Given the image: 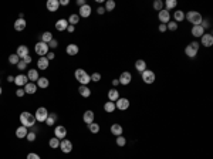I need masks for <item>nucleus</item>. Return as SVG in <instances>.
Here are the masks:
<instances>
[{"label": "nucleus", "mask_w": 213, "mask_h": 159, "mask_svg": "<svg viewBox=\"0 0 213 159\" xmlns=\"http://www.w3.org/2000/svg\"><path fill=\"white\" fill-rule=\"evenodd\" d=\"M46 7H47L48 12L54 13V12H57V10L60 9V2L58 0H48V2L46 3Z\"/></svg>", "instance_id": "2eb2a0df"}, {"label": "nucleus", "mask_w": 213, "mask_h": 159, "mask_svg": "<svg viewBox=\"0 0 213 159\" xmlns=\"http://www.w3.org/2000/svg\"><path fill=\"white\" fill-rule=\"evenodd\" d=\"M67 22H68V24H71V26H75V24H78V23H80V16H78V14H75V13H74V14H71L70 17H68V20H67Z\"/></svg>", "instance_id": "4c0bfd02"}, {"label": "nucleus", "mask_w": 213, "mask_h": 159, "mask_svg": "<svg viewBox=\"0 0 213 159\" xmlns=\"http://www.w3.org/2000/svg\"><path fill=\"white\" fill-rule=\"evenodd\" d=\"M16 54L19 55L20 60H22V58H24L26 55H28V47L24 46V44L19 46V47H17V50H16Z\"/></svg>", "instance_id": "6ab92c4d"}, {"label": "nucleus", "mask_w": 213, "mask_h": 159, "mask_svg": "<svg viewBox=\"0 0 213 159\" xmlns=\"http://www.w3.org/2000/svg\"><path fill=\"white\" fill-rule=\"evenodd\" d=\"M129 105H131V102H129V100L128 98H118L117 101H115V107H117V110H119V111H125V110H128L129 108Z\"/></svg>", "instance_id": "6e6552de"}, {"label": "nucleus", "mask_w": 213, "mask_h": 159, "mask_svg": "<svg viewBox=\"0 0 213 159\" xmlns=\"http://www.w3.org/2000/svg\"><path fill=\"white\" fill-rule=\"evenodd\" d=\"M19 61H20V58H19V55L16 54V53H14V54H10L9 55V63L12 65H17V63H19Z\"/></svg>", "instance_id": "a19ab883"}, {"label": "nucleus", "mask_w": 213, "mask_h": 159, "mask_svg": "<svg viewBox=\"0 0 213 159\" xmlns=\"http://www.w3.org/2000/svg\"><path fill=\"white\" fill-rule=\"evenodd\" d=\"M27 68V64H26L23 60H20L19 63H17V70H26Z\"/></svg>", "instance_id": "8fccbe9b"}, {"label": "nucleus", "mask_w": 213, "mask_h": 159, "mask_svg": "<svg viewBox=\"0 0 213 159\" xmlns=\"http://www.w3.org/2000/svg\"><path fill=\"white\" fill-rule=\"evenodd\" d=\"M119 98V91H118L117 88H112V90H109L108 91V101H111V102H115Z\"/></svg>", "instance_id": "c85d7f7f"}, {"label": "nucleus", "mask_w": 213, "mask_h": 159, "mask_svg": "<svg viewBox=\"0 0 213 159\" xmlns=\"http://www.w3.org/2000/svg\"><path fill=\"white\" fill-rule=\"evenodd\" d=\"M109 131H111V134L114 135V136H119V135H122L124 128L119 125V124H112L111 128H109Z\"/></svg>", "instance_id": "4be33fe9"}, {"label": "nucleus", "mask_w": 213, "mask_h": 159, "mask_svg": "<svg viewBox=\"0 0 213 159\" xmlns=\"http://www.w3.org/2000/svg\"><path fill=\"white\" fill-rule=\"evenodd\" d=\"M94 112L91 110H88V111H85L84 112V115H83V119H84V122L87 124V125H90V124H93L94 122Z\"/></svg>", "instance_id": "412c9836"}, {"label": "nucleus", "mask_w": 213, "mask_h": 159, "mask_svg": "<svg viewBox=\"0 0 213 159\" xmlns=\"http://www.w3.org/2000/svg\"><path fill=\"white\" fill-rule=\"evenodd\" d=\"M118 81H119L121 85H129L131 81H132V74L129 71H124V73H121Z\"/></svg>", "instance_id": "1a4fd4ad"}, {"label": "nucleus", "mask_w": 213, "mask_h": 159, "mask_svg": "<svg viewBox=\"0 0 213 159\" xmlns=\"http://www.w3.org/2000/svg\"><path fill=\"white\" fill-rule=\"evenodd\" d=\"M112 85H114V88H115L117 85H119V81H118V78H114V80H112Z\"/></svg>", "instance_id": "680f3d73"}, {"label": "nucleus", "mask_w": 213, "mask_h": 159, "mask_svg": "<svg viewBox=\"0 0 213 159\" xmlns=\"http://www.w3.org/2000/svg\"><path fill=\"white\" fill-rule=\"evenodd\" d=\"M37 88H43V90H46L47 87L50 85V81H48V78H46V77H40V78L37 80Z\"/></svg>", "instance_id": "7c9ffc66"}, {"label": "nucleus", "mask_w": 213, "mask_h": 159, "mask_svg": "<svg viewBox=\"0 0 213 159\" xmlns=\"http://www.w3.org/2000/svg\"><path fill=\"white\" fill-rule=\"evenodd\" d=\"M23 90H24L26 94L33 95V94H36V92H37V84H36V83H30V81H28V83L24 85V88H23Z\"/></svg>", "instance_id": "f3484780"}, {"label": "nucleus", "mask_w": 213, "mask_h": 159, "mask_svg": "<svg viewBox=\"0 0 213 159\" xmlns=\"http://www.w3.org/2000/svg\"><path fill=\"white\" fill-rule=\"evenodd\" d=\"M57 47H58V41L56 38H53L48 43V49H57Z\"/></svg>", "instance_id": "09e8293b"}, {"label": "nucleus", "mask_w": 213, "mask_h": 159, "mask_svg": "<svg viewBox=\"0 0 213 159\" xmlns=\"http://www.w3.org/2000/svg\"><path fill=\"white\" fill-rule=\"evenodd\" d=\"M54 136L58 138L60 141H61V139H64V138L67 136V128H65V126H63V125H57L56 128H54Z\"/></svg>", "instance_id": "f8f14e48"}, {"label": "nucleus", "mask_w": 213, "mask_h": 159, "mask_svg": "<svg viewBox=\"0 0 213 159\" xmlns=\"http://www.w3.org/2000/svg\"><path fill=\"white\" fill-rule=\"evenodd\" d=\"M141 78H142V81H144L145 84L151 85V84L155 83V80H156V74H155L152 70H148V68H146L144 73H141Z\"/></svg>", "instance_id": "39448f33"}, {"label": "nucleus", "mask_w": 213, "mask_h": 159, "mask_svg": "<svg viewBox=\"0 0 213 159\" xmlns=\"http://www.w3.org/2000/svg\"><path fill=\"white\" fill-rule=\"evenodd\" d=\"M200 26H202V28H203V30H206V28H210V27H212V23H210L209 18H205V20H202Z\"/></svg>", "instance_id": "a18cd8bd"}, {"label": "nucleus", "mask_w": 213, "mask_h": 159, "mask_svg": "<svg viewBox=\"0 0 213 159\" xmlns=\"http://www.w3.org/2000/svg\"><path fill=\"white\" fill-rule=\"evenodd\" d=\"M48 65H50V61L47 60L46 57H40L37 60V68H38V70H47V68H48Z\"/></svg>", "instance_id": "b1692460"}, {"label": "nucleus", "mask_w": 213, "mask_h": 159, "mask_svg": "<svg viewBox=\"0 0 213 159\" xmlns=\"http://www.w3.org/2000/svg\"><path fill=\"white\" fill-rule=\"evenodd\" d=\"M84 4H87V3H85V0H77V6H78V7L84 6Z\"/></svg>", "instance_id": "bf43d9fd"}, {"label": "nucleus", "mask_w": 213, "mask_h": 159, "mask_svg": "<svg viewBox=\"0 0 213 159\" xmlns=\"http://www.w3.org/2000/svg\"><path fill=\"white\" fill-rule=\"evenodd\" d=\"M97 13H98V14H104L105 9H104V7H98V9H97Z\"/></svg>", "instance_id": "052dcab7"}, {"label": "nucleus", "mask_w": 213, "mask_h": 159, "mask_svg": "<svg viewBox=\"0 0 213 159\" xmlns=\"http://www.w3.org/2000/svg\"><path fill=\"white\" fill-rule=\"evenodd\" d=\"M7 81H9V83H14V77L9 75V77H7Z\"/></svg>", "instance_id": "e2e57ef3"}, {"label": "nucleus", "mask_w": 213, "mask_h": 159, "mask_svg": "<svg viewBox=\"0 0 213 159\" xmlns=\"http://www.w3.org/2000/svg\"><path fill=\"white\" fill-rule=\"evenodd\" d=\"M158 18H159V22L162 23V24H168V23L170 22V12H168V10H161V12H158Z\"/></svg>", "instance_id": "9b49d317"}, {"label": "nucleus", "mask_w": 213, "mask_h": 159, "mask_svg": "<svg viewBox=\"0 0 213 159\" xmlns=\"http://www.w3.org/2000/svg\"><path fill=\"white\" fill-rule=\"evenodd\" d=\"M48 145H50V148H51V149H57V148H60V139L58 138H51V139H50L48 141Z\"/></svg>", "instance_id": "58836bf2"}, {"label": "nucleus", "mask_w": 213, "mask_h": 159, "mask_svg": "<svg viewBox=\"0 0 213 159\" xmlns=\"http://www.w3.org/2000/svg\"><path fill=\"white\" fill-rule=\"evenodd\" d=\"M60 149H61L64 153H70L71 151H73V142L65 139V138L61 139V141H60Z\"/></svg>", "instance_id": "ddd939ff"}, {"label": "nucleus", "mask_w": 213, "mask_h": 159, "mask_svg": "<svg viewBox=\"0 0 213 159\" xmlns=\"http://www.w3.org/2000/svg\"><path fill=\"white\" fill-rule=\"evenodd\" d=\"M200 44L203 47H212L213 46V34L212 33H205L203 36L200 37Z\"/></svg>", "instance_id": "9d476101"}, {"label": "nucleus", "mask_w": 213, "mask_h": 159, "mask_svg": "<svg viewBox=\"0 0 213 159\" xmlns=\"http://www.w3.org/2000/svg\"><path fill=\"white\" fill-rule=\"evenodd\" d=\"M20 122H22L23 126L26 128H31V126L36 125V118H34L33 114H30L28 111H23L20 114Z\"/></svg>", "instance_id": "f257e3e1"}, {"label": "nucleus", "mask_w": 213, "mask_h": 159, "mask_svg": "<svg viewBox=\"0 0 213 159\" xmlns=\"http://www.w3.org/2000/svg\"><path fill=\"white\" fill-rule=\"evenodd\" d=\"M178 27H179V26H178V23H175L173 20H170V22L166 24V28L169 31H176V30H178Z\"/></svg>", "instance_id": "c03bdc74"}, {"label": "nucleus", "mask_w": 213, "mask_h": 159, "mask_svg": "<svg viewBox=\"0 0 213 159\" xmlns=\"http://www.w3.org/2000/svg\"><path fill=\"white\" fill-rule=\"evenodd\" d=\"M185 18L188 20L189 23H190L192 26H199L202 23V20H203V17H202V14L199 12H195V10H190V12H188L185 14Z\"/></svg>", "instance_id": "7ed1b4c3"}, {"label": "nucleus", "mask_w": 213, "mask_h": 159, "mask_svg": "<svg viewBox=\"0 0 213 159\" xmlns=\"http://www.w3.org/2000/svg\"><path fill=\"white\" fill-rule=\"evenodd\" d=\"M117 7V3H115L114 0H107L105 2V12H114V9Z\"/></svg>", "instance_id": "c9c22d12"}, {"label": "nucleus", "mask_w": 213, "mask_h": 159, "mask_svg": "<svg viewBox=\"0 0 213 159\" xmlns=\"http://www.w3.org/2000/svg\"><path fill=\"white\" fill-rule=\"evenodd\" d=\"M74 77H75V80H77L78 83H80V85H87L88 83H91L90 74L87 73L85 70H83V68H77L75 73H74Z\"/></svg>", "instance_id": "f03ea898"}, {"label": "nucleus", "mask_w": 213, "mask_h": 159, "mask_svg": "<svg viewBox=\"0 0 213 159\" xmlns=\"http://www.w3.org/2000/svg\"><path fill=\"white\" fill-rule=\"evenodd\" d=\"M27 159H41L40 155H37V153H34V152H30L27 155Z\"/></svg>", "instance_id": "603ef678"}, {"label": "nucleus", "mask_w": 213, "mask_h": 159, "mask_svg": "<svg viewBox=\"0 0 213 159\" xmlns=\"http://www.w3.org/2000/svg\"><path fill=\"white\" fill-rule=\"evenodd\" d=\"M154 9L156 10V12L164 10V2H162V0H155L154 2Z\"/></svg>", "instance_id": "37998d69"}, {"label": "nucleus", "mask_w": 213, "mask_h": 159, "mask_svg": "<svg viewBox=\"0 0 213 159\" xmlns=\"http://www.w3.org/2000/svg\"><path fill=\"white\" fill-rule=\"evenodd\" d=\"M158 30L161 31V33H165V31L168 30V28H166V24H162V23H159V26H158Z\"/></svg>", "instance_id": "5fc2aeb1"}, {"label": "nucleus", "mask_w": 213, "mask_h": 159, "mask_svg": "<svg viewBox=\"0 0 213 159\" xmlns=\"http://www.w3.org/2000/svg\"><path fill=\"white\" fill-rule=\"evenodd\" d=\"M88 129H90L91 134H98V132H99V125L97 122H93V124H90V125H88Z\"/></svg>", "instance_id": "79ce46f5"}, {"label": "nucleus", "mask_w": 213, "mask_h": 159, "mask_svg": "<svg viewBox=\"0 0 213 159\" xmlns=\"http://www.w3.org/2000/svg\"><path fill=\"white\" fill-rule=\"evenodd\" d=\"M80 17L83 18H87V17H90L91 16V6L90 4H84V6L80 7Z\"/></svg>", "instance_id": "a211bd4d"}, {"label": "nucleus", "mask_w": 213, "mask_h": 159, "mask_svg": "<svg viewBox=\"0 0 213 159\" xmlns=\"http://www.w3.org/2000/svg\"><path fill=\"white\" fill-rule=\"evenodd\" d=\"M26 26H27V23H26L24 18H17L14 22V30L16 31H23L26 28Z\"/></svg>", "instance_id": "393cba45"}, {"label": "nucleus", "mask_w": 213, "mask_h": 159, "mask_svg": "<svg viewBox=\"0 0 213 159\" xmlns=\"http://www.w3.org/2000/svg\"><path fill=\"white\" fill-rule=\"evenodd\" d=\"M185 20V13L182 12V10H176L175 13H173V22L175 23H180Z\"/></svg>", "instance_id": "2f4dec72"}, {"label": "nucleus", "mask_w": 213, "mask_h": 159, "mask_svg": "<svg viewBox=\"0 0 213 159\" xmlns=\"http://www.w3.org/2000/svg\"><path fill=\"white\" fill-rule=\"evenodd\" d=\"M115 142H117V145L119 148H124L125 145H127V138L122 136V135H119V136H117V141Z\"/></svg>", "instance_id": "ea45409f"}, {"label": "nucleus", "mask_w": 213, "mask_h": 159, "mask_svg": "<svg viewBox=\"0 0 213 159\" xmlns=\"http://www.w3.org/2000/svg\"><path fill=\"white\" fill-rule=\"evenodd\" d=\"M57 114L56 112H51L50 114L48 112V116H47V119H46V125L47 126H53V125H56V122H57Z\"/></svg>", "instance_id": "bb28decb"}, {"label": "nucleus", "mask_w": 213, "mask_h": 159, "mask_svg": "<svg viewBox=\"0 0 213 159\" xmlns=\"http://www.w3.org/2000/svg\"><path fill=\"white\" fill-rule=\"evenodd\" d=\"M78 92H80V95H81V97H84V98L91 97V90L88 88L87 85H80V88H78Z\"/></svg>", "instance_id": "473e14b6"}, {"label": "nucleus", "mask_w": 213, "mask_h": 159, "mask_svg": "<svg viewBox=\"0 0 213 159\" xmlns=\"http://www.w3.org/2000/svg\"><path fill=\"white\" fill-rule=\"evenodd\" d=\"M190 34L193 37H196V38H200L202 36L205 34V30L202 28V26H192V30H190Z\"/></svg>", "instance_id": "dca6fc26"}, {"label": "nucleus", "mask_w": 213, "mask_h": 159, "mask_svg": "<svg viewBox=\"0 0 213 159\" xmlns=\"http://www.w3.org/2000/svg\"><path fill=\"white\" fill-rule=\"evenodd\" d=\"M53 38H54V37H53V34L50 33V31H44V33L41 34V41H43V43H46V44H48Z\"/></svg>", "instance_id": "e433bc0d"}, {"label": "nucleus", "mask_w": 213, "mask_h": 159, "mask_svg": "<svg viewBox=\"0 0 213 159\" xmlns=\"http://www.w3.org/2000/svg\"><path fill=\"white\" fill-rule=\"evenodd\" d=\"M115 110H117V107H115V102L108 101V102H105V104H104V111H105L107 114H112Z\"/></svg>", "instance_id": "f704fd0d"}, {"label": "nucleus", "mask_w": 213, "mask_h": 159, "mask_svg": "<svg viewBox=\"0 0 213 159\" xmlns=\"http://www.w3.org/2000/svg\"><path fill=\"white\" fill-rule=\"evenodd\" d=\"M67 31H68V33H74V31H75V26H71V24H68Z\"/></svg>", "instance_id": "4d7b16f0"}, {"label": "nucleus", "mask_w": 213, "mask_h": 159, "mask_svg": "<svg viewBox=\"0 0 213 159\" xmlns=\"http://www.w3.org/2000/svg\"><path fill=\"white\" fill-rule=\"evenodd\" d=\"M36 138H37V135H36V132H28L27 136H26V139H27L28 142H33L36 141Z\"/></svg>", "instance_id": "de8ad7c7"}, {"label": "nucleus", "mask_w": 213, "mask_h": 159, "mask_svg": "<svg viewBox=\"0 0 213 159\" xmlns=\"http://www.w3.org/2000/svg\"><path fill=\"white\" fill-rule=\"evenodd\" d=\"M24 90L23 88H19V90H16V97H19V98H22V97H24Z\"/></svg>", "instance_id": "3c124183"}, {"label": "nucleus", "mask_w": 213, "mask_h": 159, "mask_svg": "<svg viewBox=\"0 0 213 159\" xmlns=\"http://www.w3.org/2000/svg\"><path fill=\"white\" fill-rule=\"evenodd\" d=\"M34 51H36V54L37 55H40V57H46L47 53L50 51L48 44L43 43V41H38V43L34 46Z\"/></svg>", "instance_id": "423d86ee"}, {"label": "nucleus", "mask_w": 213, "mask_h": 159, "mask_svg": "<svg viewBox=\"0 0 213 159\" xmlns=\"http://www.w3.org/2000/svg\"><path fill=\"white\" fill-rule=\"evenodd\" d=\"M164 6H165V10L170 12V10H173V9L178 7V2H176V0H166V2L164 3Z\"/></svg>", "instance_id": "72a5a7b5"}, {"label": "nucleus", "mask_w": 213, "mask_h": 159, "mask_svg": "<svg viewBox=\"0 0 213 159\" xmlns=\"http://www.w3.org/2000/svg\"><path fill=\"white\" fill-rule=\"evenodd\" d=\"M2 92H3V90H2V85H0V95H2Z\"/></svg>", "instance_id": "0e129e2a"}, {"label": "nucleus", "mask_w": 213, "mask_h": 159, "mask_svg": "<svg viewBox=\"0 0 213 159\" xmlns=\"http://www.w3.org/2000/svg\"><path fill=\"white\" fill-rule=\"evenodd\" d=\"M135 70L138 73H144L146 70V61L145 60H136L135 61Z\"/></svg>", "instance_id": "c756f323"}, {"label": "nucleus", "mask_w": 213, "mask_h": 159, "mask_svg": "<svg viewBox=\"0 0 213 159\" xmlns=\"http://www.w3.org/2000/svg\"><path fill=\"white\" fill-rule=\"evenodd\" d=\"M46 58L48 60V61H51V60H54V58H56V54H54L53 51H48V53H47V55H46Z\"/></svg>", "instance_id": "864d4df0"}, {"label": "nucleus", "mask_w": 213, "mask_h": 159, "mask_svg": "<svg viewBox=\"0 0 213 159\" xmlns=\"http://www.w3.org/2000/svg\"><path fill=\"white\" fill-rule=\"evenodd\" d=\"M68 27V22L65 20V18H60V20H57L56 23V28L57 31H65Z\"/></svg>", "instance_id": "5701e85b"}, {"label": "nucleus", "mask_w": 213, "mask_h": 159, "mask_svg": "<svg viewBox=\"0 0 213 159\" xmlns=\"http://www.w3.org/2000/svg\"><path fill=\"white\" fill-rule=\"evenodd\" d=\"M65 51H67V54H68V55H77V54H78V51H80V49H78L77 44L71 43V44H68V46H67Z\"/></svg>", "instance_id": "a878e982"}, {"label": "nucleus", "mask_w": 213, "mask_h": 159, "mask_svg": "<svg viewBox=\"0 0 213 159\" xmlns=\"http://www.w3.org/2000/svg\"><path fill=\"white\" fill-rule=\"evenodd\" d=\"M47 116H48V111L46 107H40L37 108L36 114H34V118H36V122H46Z\"/></svg>", "instance_id": "0eeeda50"}, {"label": "nucleus", "mask_w": 213, "mask_h": 159, "mask_svg": "<svg viewBox=\"0 0 213 159\" xmlns=\"http://www.w3.org/2000/svg\"><path fill=\"white\" fill-rule=\"evenodd\" d=\"M27 78H28V81H30V83H37V80L40 78V75H38V71H37V70H34V68L28 70Z\"/></svg>", "instance_id": "aec40b11"}, {"label": "nucleus", "mask_w": 213, "mask_h": 159, "mask_svg": "<svg viewBox=\"0 0 213 159\" xmlns=\"http://www.w3.org/2000/svg\"><path fill=\"white\" fill-rule=\"evenodd\" d=\"M28 134V129L26 128V126H19V128L16 129V136L19 138V139H23V138H26Z\"/></svg>", "instance_id": "cd10ccee"}, {"label": "nucleus", "mask_w": 213, "mask_h": 159, "mask_svg": "<svg viewBox=\"0 0 213 159\" xmlns=\"http://www.w3.org/2000/svg\"><path fill=\"white\" fill-rule=\"evenodd\" d=\"M70 0H60V6H68Z\"/></svg>", "instance_id": "13d9d810"}, {"label": "nucleus", "mask_w": 213, "mask_h": 159, "mask_svg": "<svg viewBox=\"0 0 213 159\" xmlns=\"http://www.w3.org/2000/svg\"><path fill=\"white\" fill-rule=\"evenodd\" d=\"M199 47H200V44H199L198 41H192V43H189L188 46H186L185 54L188 55L189 58H195L199 53Z\"/></svg>", "instance_id": "20e7f679"}, {"label": "nucleus", "mask_w": 213, "mask_h": 159, "mask_svg": "<svg viewBox=\"0 0 213 159\" xmlns=\"http://www.w3.org/2000/svg\"><path fill=\"white\" fill-rule=\"evenodd\" d=\"M22 60H23V61H24V63H26V64H27V65L30 64L31 61H33V58L30 57V54H28V55H26V57H24V58H22Z\"/></svg>", "instance_id": "6e6d98bb"}, {"label": "nucleus", "mask_w": 213, "mask_h": 159, "mask_svg": "<svg viewBox=\"0 0 213 159\" xmlns=\"http://www.w3.org/2000/svg\"><path fill=\"white\" fill-rule=\"evenodd\" d=\"M27 83H28V78H27V75H24V74H19V75L14 77V84L17 87H24Z\"/></svg>", "instance_id": "4468645a"}, {"label": "nucleus", "mask_w": 213, "mask_h": 159, "mask_svg": "<svg viewBox=\"0 0 213 159\" xmlns=\"http://www.w3.org/2000/svg\"><path fill=\"white\" fill-rule=\"evenodd\" d=\"M91 81H93V83H98L99 80H101V74L99 73H94V74H91Z\"/></svg>", "instance_id": "49530a36"}]
</instances>
